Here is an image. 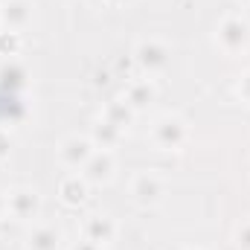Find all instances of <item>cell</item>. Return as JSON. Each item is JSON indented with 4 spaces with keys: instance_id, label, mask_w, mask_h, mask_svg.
I'll return each instance as SVG.
<instances>
[{
    "instance_id": "cell-1",
    "label": "cell",
    "mask_w": 250,
    "mask_h": 250,
    "mask_svg": "<svg viewBox=\"0 0 250 250\" xmlns=\"http://www.w3.org/2000/svg\"><path fill=\"white\" fill-rule=\"evenodd\" d=\"M148 140L157 151H166V154H178L184 151L192 140V125H189L187 117L181 114H163L151 123V131H148Z\"/></svg>"
},
{
    "instance_id": "cell-2",
    "label": "cell",
    "mask_w": 250,
    "mask_h": 250,
    "mask_svg": "<svg viewBox=\"0 0 250 250\" xmlns=\"http://www.w3.org/2000/svg\"><path fill=\"white\" fill-rule=\"evenodd\" d=\"M212 41H215V47H218L224 56H230V59L245 56L250 50V18L248 15H239V12L224 15V18L215 23Z\"/></svg>"
},
{
    "instance_id": "cell-3",
    "label": "cell",
    "mask_w": 250,
    "mask_h": 250,
    "mask_svg": "<svg viewBox=\"0 0 250 250\" xmlns=\"http://www.w3.org/2000/svg\"><path fill=\"white\" fill-rule=\"evenodd\" d=\"M44 209V201H41V192L35 187H12L6 192V215L18 224H35L38 215Z\"/></svg>"
},
{
    "instance_id": "cell-4",
    "label": "cell",
    "mask_w": 250,
    "mask_h": 250,
    "mask_svg": "<svg viewBox=\"0 0 250 250\" xmlns=\"http://www.w3.org/2000/svg\"><path fill=\"white\" fill-rule=\"evenodd\" d=\"M134 64L146 73V76H160L169 62H172V47L163 41V38H154V35H148V38H140L137 44H134Z\"/></svg>"
},
{
    "instance_id": "cell-5",
    "label": "cell",
    "mask_w": 250,
    "mask_h": 250,
    "mask_svg": "<svg viewBox=\"0 0 250 250\" xmlns=\"http://www.w3.org/2000/svg\"><path fill=\"white\" fill-rule=\"evenodd\" d=\"M128 192H131V201L143 209H151L157 204H163L166 198V181L163 175H157L154 169H140L131 184H128Z\"/></svg>"
},
{
    "instance_id": "cell-6",
    "label": "cell",
    "mask_w": 250,
    "mask_h": 250,
    "mask_svg": "<svg viewBox=\"0 0 250 250\" xmlns=\"http://www.w3.org/2000/svg\"><path fill=\"white\" fill-rule=\"evenodd\" d=\"M93 151H96V146H93V140L87 134H67L59 143V148H56V157H59V163L64 169L82 172V166L90 160Z\"/></svg>"
},
{
    "instance_id": "cell-7",
    "label": "cell",
    "mask_w": 250,
    "mask_h": 250,
    "mask_svg": "<svg viewBox=\"0 0 250 250\" xmlns=\"http://www.w3.org/2000/svg\"><path fill=\"white\" fill-rule=\"evenodd\" d=\"M82 178L90 187H108L117 178V154L111 148H96L90 160L82 166Z\"/></svg>"
},
{
    "instance_id": "cell-8",
    "label": "cell",
    "mask_w": 250,
    "mask_h": 250,
    "mask_svg": "<svg viewBox=\"0 0 250 250\" xmlns=\"http://www.w3.org/2000/svg\"><path fill=\"white\" fill-rule=\"evenodd\" d=\"M82 236L96 242L99 248H111L120 236V221L111 212H93L82 221Z\"/></svg>"
},
{
    "instance_id": "cell-9",
    "label": "cell",
    "mask_w": 250,
    "mask_h": 250,
    "mask_svg": "<svg viewBox=\"0 0 250 250\" xmlns=\"http://www.w3.org/2000/svg\"><path fill=\"white\" fill-rule=\"evenodd\" d=\"M35 18L32 0H0V29L23 32Z\"/></svg>"
},
{
    "instance_id": "cell-10",
    "label": "cell",
    "mask_w": 250,
    "mask_h": 250,
    "mask_svg": "<svg viewBox=\"0 0 250 250\" xmlns=\"http://www.w3.org/2000/svg\"><path fill=\"white\" fill-rule=\"evenodd\" d=\"M23 248L26 250H62L64 248V233L56 224H47V221H35L23 239Z\"/></svg>"
},
{
    "instance_id": "cell-11",
    "label": "cell",
    "mask_w": 250,
    "mask_h": 250,
    "mask_svg": "<svg viewBox=\"0 0 250 250\" xmlns=\"http://www.w3.org/2000/svg\"><path fill=\"white\" fill-rule=\"evenodd\" d=\"M87 198H90V184L82 178V172H70L59 181V201L64 207L79 209L87 204Z\"/></svg>"
},
{
    "instance_id": "cell-12",
    "label": "cell",
    "mask_w": 250,
    "mask_h": 250,
    "mask_svg": "<svg viewBox=\"0 0 250 250\" xmlns=\"http://www.w3.org/2000/svg\"><path fill=\"white\" fill-rule=\"evenodd\" d=\"M123 99L137 111V114L146 111V108L154 105V99H157V84H154V79H151V76L131 79V82L125 84V90H123Z\"/></svg>"
},
{
    "instance_id": "cell-13",
    "label": "cell",
    "mask_w": 250,
    "mask_h": 250,
    "mask_svg": "<svg viewBox=\"0 0 250 250\" xmlns=\"http://www.w3.org/2000/svg\"><path fill=\"white\" fill-rule=\"evenodd\" d=\"M0 87L9 93H23L29 87V70L18 59H6L0 64Z\"/></svg>"
},
{
    "instance_id": "cell-14",
    "label": "cell",
    "mask_w": 250,
    "mask_h": 250,
    "mask_svg": "<svg viewBox=\"0 0 250 250\" xmlns=\"http://www.w3.org/2000/svg\"><path fill=\"white\" fill-rule=\"evenodd\" d=\"M87 137L93 140L96 148H111V151H114V148L123 143L125 131L120 125H114L111 120H105V117H96L93 125H90V134H87Z\"/></svg>"
},
{
    "instance_id": "cell-15",
    "label": "cell",
    "mask_w": 250,
    "mask_h": 250,
    "mask_svg": "<svg viewBox=\"0 0 250 250\" xmlns=\"http://www.w3.org/2000/svg\"><path fill=\"white\" fill-rule=\"evenodd\" d=\"M99 117H105V120H111L114 125H120L123 131H128L134 120H137V111L125 102L123 96H114V99H108L105 105H102V114Z\"/></svg>"
},
{
    "instance_id": "cell-16",
    "label": "cell",
    "mask_w": 250,
    "mask_h": 250,
    "mask_svg": "<svg viewBox=\"0 0 250 250\" xmlns=\"http://www.w3.org/2000/svg\"><path fill=\"white\" fill-rule=\"evenodd\" d=\"M23 50V32H12V29H0V56L3 59H15Z\"/></svg>"
},
{
    "instance_id": "cell-17",
    "label": "cell",
    "mask_w": 250,
    "mask_h": 250,
    "mask_svg": "<svg viewBox=\"0 0 250 250\" xmlns=\"http://www.w3.org/2000/svg\"><path fill=\"white\" fill-rule=\"evenodd\" d=\"M233 245H236V250H250V218L239 221V227L233 233Z\"/></svg>"
},
{
    "instance_id": "cell-18",
    "label": "cell",
    "mask_w": 250,
    "mask_h": 250,
    "mask_svg": "<svg viewBox=\"0 0 250 250\" xmlns=\"http://www.w3.org/2000/svg\"><path fill=\"white\" fill-rule=\"evenodd\" d=\"M236 96H239V102L242 105H248L250 108V67L236 79Z\"/></svg>"
},
{
    "instance_id": "cell-19",
    "label": "cell",
    "mask_w": 250,
    "mask_h": 250,
    "mask_svg": "<svg viewBox=\"0 0 250 250\" xmlns=\"http://www.w3.org/2000/svg\"><path fill=\"white\" fill-rule=\"evenodd\" d=\"M70 250H105V248H99L96 242H90V239H84V236H82L79 242H73V245H70Z\"/></svg>"
},
{
    "instance_id": "cell-20",
    "label": "cell",
    "mask_w": 250,
    "mask_h": 250,
    "mask_svg": "<svg viewBox=\"0 0 250 250\" xmlns=\"http://www.w3.org/2000/svg\"><path fill=\"white\" fill-rule=\"evenodd\" d=\"M0 218H6V192H0Z\"/></svg>"
},
{
    "instance_id": "cell-21",
    "label": "cell",
    "mask_w": 250,
    "mask_h": 250,
    "mask_svg": "<svg viewBox=\"0 0 250 250\" xmlns=\"http://www.w3.org/2000/svg\"><path fill=\"white\" fill-rule=\"evenodd\" d=\"M105 3H108V6H131L134 0H105Z\"/></svg>"
},
{
    "instance_id": "cell-22",
    "label": "cell",
    "mask_w": 250,
    "mask_h": 250,
    "mask_svg": "<svg viewBox=\"0 0 250 250\" xmlns=\"http://www.w3.org/2000/svg\"><path fill=\"white\" fill-rule=\"evenodd\" d=\"M6 157V146H3V140H0V160Z\"/></svg>"
},
{
    "instance_id": "cell-23",
    "label": "cell",
    "mask_w": 250,
    "mask_h": 250,
    "mask_svg": "<svg viewBox=\"0 0 250 250\" xmlns=\"http://www.w3.org/2000/svg\"><path fill=\"white\" fill-rule=\"evenodd\" d=\"M184 250H204V248H184Z\"/></svg>"
},
{
    "instance_id": "cell-24",
    "label": "cell",
    "mask_w": 250,
    "mask_h": 250,
    "mask_svg": "<svg viewBox=\"0 0 250 250\" xmlns=\"http://www.w3.org/2000/svg\"><path fill=\"white\" fill-rule=\"evenodd\" d=\"M242 3H245V6H250V0H242Z\"/></svg>"
},
{
    "instance_id": "cell-25",
    "label": "cell",
    "mask_w": 250,
    "mask_h": 250,
    "mask_svg": "<svg viewBox=\"0 0 250 250\" xmlns=\"http://www.w3.org/2000/svg\"><path fill=\"white\" fill-rule=\"evenodd\" d=\"M87 3H96V0H87Z\"/></svg>"
}]
</instances>
